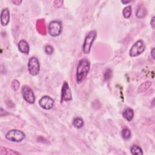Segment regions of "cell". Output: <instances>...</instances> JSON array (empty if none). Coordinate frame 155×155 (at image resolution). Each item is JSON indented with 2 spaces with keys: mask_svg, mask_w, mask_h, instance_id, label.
Instances as JSON below:
<instances>
[{
  "mask_svg": "<svg viewBox=\"0 0 155 155\" xmlns=\"http://www.w3.org/2000/svg\"><path fill=\"white\" fill-rule=\"evenodd\" d=\"M152 82H150V81L144 82L139 87L138 92H144L145 91H146L147 90L152 86Z\"/></svg>",
  "mask_w": 155,
  "mask_h": 155,
  "instance_id": "cell-17",
  "label": "cell"
},
{
  "mask_svg": "<svg viewBox=\"0 0 155 155\" xmlns=\"http://www.w3.org/2000/svg\"><path fill=\"white\" fill-rule=\"evenodd\" d=\"M26 137L24 132L18 130H11L6 134V138L10 141L15 142H20L23 141Z\"/></svg>",
  "mask_w": 155,
  "mask_h": 155,
  "instance_id": "cell-3",
  "label": "cell"
},
{
  "mask_svg": "<svg viewBox=\"0 0 155 155\" xmlns=\"http://www.w3.org/2000/svg\"><path fill=\"white\" fill-rule=\"evenodd\" d=\"M97 37V32L95 30H93L89 32L85 38L82 50L85 54H88L90 52L93 43Z\"/></svg>",
  "mask_w": 155,
  "mask_h": 155,
  "instance_id": "cell-2",
  "label": "cell"
},
{
  "mask_svg": "<svg viewBox=\"0 0 155 155\" xmlns=\"http://www.w3.org/2000/svg\"><path fill=\"white\" fill-rule=\"evenodd\" d=\"M84 121L81 118L77 117L75 118L73 121V125L75 127L77 128H81L84 126Z\"/></svg>",
  "mask_w": 155,
  "mask_h": 155,
  "instance_id": "cell-13",
  "label": "cell"
},
{
  "mask_svg": "<svg viewBox=\"0 0 155 155\" xmlns=\"http://www.w3.org/2000/svg\"><path fill=\"white\" fill-rule=\"evenodd\" d=\"M151 55H152V57L153 59H154V47L152 48V51H151Z\"/></svg>",
  "mask_w": 155,
  "mask_h": 155,
  "instance_id": "cell-24",
  "label": "cell"
},
{
  "mask_svg": "<svg viewBox=\"0 0 155 155\" xmlns=\"http://www.w3.org/2000/svg\"><path fill=\"white\" fill-rule=\"evenodd\" d=\"M54 102V100L51 97L44 96L39 99V105L40 107L45 110H50L53 107Z\"/></svg>",
  "mask_w": 155,
  "mask_h": 155,
  "instance_id": "cell-9",
  "label": "cell"
},
{
  "mask_svg": "<svg viewBox=\"0 0 155 155\" xmlns=\"http://www.w3.org/2000/svg\"><path fill=\"white\" fill-rule=\"evenodd\" d=\"M72 99V93L71 89L70 88L69 84L67 82H64L61 90V101H70Z\"/></svg>",
  "mask_w": 155,
  "mask_h": 155,
  "instance_id": "cell-8",
  "label": "cell"
},
{
  "mask_svg": "<svg viewBox=\"0 0 155 155\" xmlns=\"http://www.w3.org/2000/svg\"><path fill=\"white\" fill-rule=\"evenodd\" d=\"M145 50H146V45L142 40L139 39L133 45L130 50L129 55L132 57H138L141 55Z\"/></svg>",
  "mask_w": 155,
  "mask_h": 155,
  "instance_id": "cell-4",
  "label": "cell"
},
{
  "mask_svg": "<svg viewBox=\"0 0 155 155\" xmlns=\"http://www.w3.org/2000/svg\"><path fill=\"white\" fill-rule=\"evenodd\" d=\"M11 87L14 91H17L19 87V82L16 79H14L12 81Z\"/></svg>",
  "mask_w": 155,
  "mask_h": 155,
  "instance_id": "cell-21",
  "label": "cell"
},
{
  "mask_svg": "<svg viewBox=\"0 0 155 155\" xmlns=\"http://www.w3.org/2000/svg\"><path fill=\"white\" fill-rule=\"evenodd\" d=\"M109 74H112V72L110 71V72L108 73V71H107L106 72V75H105V79H108L110 78L111 76H109Z\"/></svg>",
  "mask_w": 155,
  "mask_h": 155,
  "instance_id": "cell-22",
  "label": "cell"
},
{
  "mask_svg": "<svg viewBox=\"0 0 155 155\" xmlns=\"http://www.w3.org/2000/svg\"><path fill=\"white\" fill-rule=\"evenodd\" d=\"M44 51H45V52H46L47 55H52L53 53L54 49H53V47L52 46H51V45L47 44L45 46Z\"/></svg>",
  "mask_w": 155,
  "mask_h": 155,
  "instance_id": "cell-20",
  "label": "cell"
},
{
  "mask_svg": "<svg viewBox=\"0 0 155 155\" xmlns=\"http://www.w3.org/2000/svg\"><path fill=\"white\" fill-rule=\"evenodd\" d=\"M0 154H19V153L13 150L7 148H4L3 147H1L0 148Z\"/></svg>",
  "mask_w": 155,
  "mask_h": 155,
  "instance_id": "cell-16",
  "label": "cell"
},
{
  "mask_svg": "<svg viewBox=\"0 0 155 155\" xmlns=\"http://www.w3.org/2000/svg\"><path fill=\"white\" fill-rule=\"evenodd\" d=\"M122 15L125 18H129L132 15V7L131 6H126L123 9Z\"/></svg>",
  "mask_w": 155,
  "mask_h": 155,
  "instance_id": "cell-18",
  "label": "cell"
},
{
  "mask_svg": "<svg viewBox=\"0 0 155 155\" xmlns=\"http://www.w3.org/2000/svg\"><path fill=\"white\" fill-rule=\"evenodd\" d=\"M130 151H131V153L133 155L143 154L142 148L138 146H136V145H134V146H133L131 147Z\"/></svg>",
  "mask_w": 155,
  "mask_h": 155,
  "instance_id": "cell-15",
  "label": "cell"
},
{
  "mask_svg": "<svg viewBox=\"0 0 155 155\" xmlns=\"http://www.w3.org/2000/svg\"><path fill=\"white\" fill-rule=\"evenodd\" d=\"M90 68V63L87 59L80 60L77 71V81L78 84L82 82L87 77Z\"/></svg>",
  "mask_w": 155,
  "mask_h": 155,
  "instance_id": "cell-1",
  "label": "cell"
},
{
  "mask_svg": "<svg viewBox=\"0 0 155 155\" xmlns=\"http://www.w3.org/2000/svg\"><path fill=\"white\" fill-rule=\"evenodd\" d=\"M154 19H155V17H153L151 20L150 21V24H151V26L153 29L154 28V26H155V23H154Z\"/></svg>",
  "mask_w": 155,
  "mask_h": 155,
  "instance_id": "cell-23",
  "label": "cell"
},
{
  "mask_svg": "<svg viewBox=\"0 0 155 155\" xmlns=\"http://www.w3.org/2000/svg\"><path fill=\"white\" fill-rule=\"evenodd\" d=\"M18 50L20 52H21L23 53L28 55L29 53V46L27 42L26 41V40L22 39L20 41L18 44Z\"/></svg>",
  "mask_w": 155,
  "mask_h": 155,
  "instance_id": "cell-11",
  "label": "cell"
},
{
  "mask_svg": "<svg viewBox=\"0 0 155 155\" xmlns=\"http://www.w3.org/2000/svg\"><path fill=\"white\" fill-rule=\"evenodd\" d=\"M122 116L128 122L131 121L134 116L133 110L130 108H127L126 110H124L122 113Z\"/></svg>",
  "mask_w": 155,
  "mask_h": 155,
  "instance_id": "cell-12",
  "label": "cell"
},
{
  "mask_svg": "<svg viewBox=\"0 0 155 155\" xmlns=\"http://www.w3.org/2000/svg\"><path fill=\"white\" fill-rule=\"evenodd\" d=\"M121 2L123 3V4H128V3H130L131 2V1H121Z\"/></svg>",
  "mask_w": 155,
  "mask_h": 155,
  "instance_id": "cell-25",
  "label": "cell"
},
{
  "mask_svg": "<svg viewBox=\"0 0 155 155\" xmlns=\"http://www.w3.org/2000/svg\"><path fill=\"white\" fill-rule=\"evenodd\" d=\"M28 71L32 76H37L40 71V64L37 58L32 57L28 62Z\"/></svg>",
  "mask_w": 155,
  "mask_h": 155,
  "instance_id": "cell-6",
  "label": "cell"
},
{
  "mask_svg": "<svg viewBox=\"0 0 155 155\" xmlns=\"http://www.w3.org/2000/svg\"><path fill=\"white\" fill-rule=\"evenodd\" d=\"M146 9H145L142 7H141L137 11L136 16L138 18H144L146 16Z\"/></svg>",
  "mask_w": 155,
  "mask_h": 155,
  "instance_id": "cell-19",
  "label": "cell"
},
{
  "mask_svg": "<svg viewBox=\"0 0 155 155\" xmlns=\"http://www.w3.org/2000/svg\"><path fill=\"white\" fill-rule=\"evenodd\" d=\"M62 29L63 26L61 22L55 20V21H52L49 23L48 32L50 35L53 37H56L61 33Z\"/></svg>",
  "mask_w": 155,
  "mask_h": 155,
  "instance_id": "cell-5",
  "label": "cell"
},
{
  "mask_svg": "<svg viewBox=\"0 0 155 155\" xmlns=\"http://www.w3.org/2000/svg\"><path fill=\"white\" fill-rule=\"evenodd\" d=\"M22 95L24 99L27 103L32 104L35 101V96L32 90L27 86H23L21 89Z\"/></svg>",
  "mask_w": 155,
  "mask_h": 155,
  "instance_id": "cell-7",
  "label": "cell"
},
{
  "mask_svg": "<svg viewBox=\"0 0 155 155\" xmlns=\"http://www.w3.org/2000/svg\"><path fill=\"white\" fill-rule=\"evenodd\" d=\"M121 135L124 139L127 141V140L131 138L132 136L131 131L128 128H124V129H122V130L121 132Z\"/></svg>",
  "mask_w": 155,
  "mask_h": 155,
  "instance_id": "cell-14",
  "label": "cell"
},
{
  "mask_svg": "<svg viewBox=\"0 0 155 155\" xmlns=\"http://www.w3.org/2000/svg\"><path fill=\"white\" fill-rule=\"evenodd\" d=\"M10 21V11L8 8L3 9L1 13V24L3 26H6Z\"/></svg>",
  "mask_w": 155,
  "mask_h": 155,
  "instance_id": "cell-10",
  "label": "cell"
}]
</instances>
